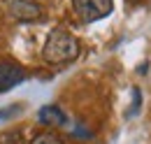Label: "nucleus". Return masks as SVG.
Listing matches in <instances>:
<instances>
[{
	"label": "nucleus",
	"instance_id": "obj_1",
	"mask_svg": "<svg viewBox=\"0 0 151 144\" xmlns=\"http://www.w3.org/2000/svg\"><path fill=\"white\" fill-rule=\"evenodd\" d=\"M79 56V42L77 37L65 28H54L42 47V58L49 65H68Z\"/></svg>",
	"mask_w": 151,
	"mask_h": 144
},
{
	"label": "nucleus",
	"instance_id": "obj_2",
	"mask_svg": "<svg viewBox=\"0 0 151 144\" xmlns=\"http://www.w3.org/2000/svg\"><path fill=\"white\" fill-rule=\"evenodd\" d=\"M72 9L84 23H93L109 17L114 9V0H72Z\"/></svg>",
	"mask_w": 151,
	"mask_h": 144
},
{
	"label": "nucleus",
	"instance_id": "obj_3",
	"mask_svg": "<svg viewBox=\"0 0 151 144\" xmlns=\"http://www.w3.org/2000/svg\"><path fill=\"white\" fill-rule=\"evenodd\" d=\"M7 14L19 23H40L44 19V9L35 0H7Z\"/></svg>",
	"mask_w": 151,
	"mask_h": 144
},
{
	"label": "nucleus",
	"instance_id": "obj_4",
	"mask_svg": "<svg viewBox=\"0 0 151 144\" xmlns=\"http://www.w3.org/2000/svg\"><path fill=\"white\" fill-rule=\"evenodd\" d=\"M26 81V70L14 60H0V93H7Z\"/></svg>",
	"mask_w": 151,
	"mask_h": 144
},
{
	"label": "nucleus",
	"instance_id": "obj_5",
	"mask_svg": "<svg viewBox=\"0 0 151 144\" xmlns=\"http://www.w3.org/2000/svg\"><path fill=\"white\" fill-rule=\"evenodd\" d=\"M37 119H40V123H44V126H65L68 123V116L63 114V109H58L56 105H47V107H42L40 109V114H37Z\"/></svg>",
	"mask_w": 151,
	"mask_h": 144
},
{
	"label": "nucleus",
	"instance_id": "obj_6",
	"mask_svg": "<svg viewBox=\"0 0 151 144\" xmlns=\"http://www.w3.org/2000/svg\"><path fill=\"white\" fill-rule=\"evenodd\" d=\"M30 144H63V142L58 140L56 135H51V132H42V135H37Z\"/></svg>",
	"mask_w": 151,
	"mask_h": 144
},
{
	"label": "nucleus",
	"instance_id": "obj_7",
	"mask_svg": "<svg viewBox=\"0 0 151 144\" xmlns=\"http://www.w3.org/2000/svg\"><path fill=\"white\" fill-rule=\"evenodd\" d=\"M17 109H19V105H14V107H5V109H0V121L9 119V116H12V112H17Z\"/></svg>",
	"mask_w": 151,
	"mask_h": 144
},
{
	"label": "nucleus",
	"instance_id": "obj_8",
	"mask_svg": "<svg viewBox=\"0 0 151 144\" xmlns=\"http://www.w3.org/2000/svg\"><path fill=\"white\" fill-rule=\"evenodd\" d=\"M132 2H137V0H132Z\"/></svg>",
	"mask_w": 151,
	"mask_h": 144
}]
</instances>
